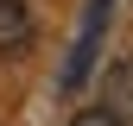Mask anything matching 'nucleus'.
Listing matches in <instances>:
<instances>
[{"label": "nucleus", "mask_w": 133, "mask_h": 126, "mask_svg": "<svg viewBox=\"0 0 133 126\" xmlns=\"http://www.w3.org/2000/svg\"><path fill=\"white\" fill-rule=\"evenodd\" d=\"M32 44V13L25 0H0V57H19Z\"/></svg>", "instance_id": "2"}, {"label": "nucleus", "mask_w": 133, "mask_h": 126, "mask_svg": "<svg viewBox=\"0 0 133 126\" xmlns=\"http://www.w3.org/2000/svg\"><path fill=\"white\" fill-rule=\"evenodd\" d=\"M102 101H108V114H121V120L133 126V57H121V63L102 76Z\"/></svg>", "instance_id": "3"}, {"label": "nucleus", "mask_w": 133, "mask_h": 126, "mask_svg": "<svg viewBox=\"0 0 133 126\" xmlns=\"http://www.w3.org/2000/svg\"><path fill=\"white\" fill-rule=\"evenodd\" d=\"M70 126H127V120H121V114H108V107H102V114H76Z\"/></svg>", "instance_id": "4"}, {"label": "nucleus", "mask_w": 133, "mask_h": 126, "mask_svg": "<svg viewBox=\"0 0 133 126\" xmlns=\"http://www.w3.org/2000/svg\"><path fill=\"white\" fill-rule=\"evenodd\" d=\"M108 13H114V0H89V6H82V32H76L70 57H63V88L89 82V63H95V51H102V38H108Z\"/></svg>", "instance_id": "1"}]
</instances>
